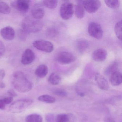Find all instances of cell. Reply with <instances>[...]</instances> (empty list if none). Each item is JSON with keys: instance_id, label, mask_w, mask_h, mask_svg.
Returning <instances> with one entry per match:
<instances>
[{"instance_id": "cell-28", "label": "cell", "mask_w": 122, "mask_h": 122, "mask_svg": "<svg viewBox=\"0 0 122 122\" xmlns=\"http://www.w3.org/2000/svg\"><path fill=\"white\" fill-rule=\"evenodd\" d=\"M47 35L50 38H53L56 36L57 32L54 28H51L48 29L47 31Z\"/></svg>"}, {"instance_id": "cell-31", "label": "cell", "mask_w": 122, "mask_h": 122, "mask_svg": "<svg viewBox=\"0 0 122 122\" xmlns=\"http://www.w3.org/2000/svg\"><path fill=\"white\" fill-rule=\"evenodd\" d=\"M46 120L47 122H55V119L53 114L49 113L46 116Z\"/></svg>"}, {"instance_id": "cell-2", "label": "cell", "mask_w": 122, "mask_h": 122, "mask_svg": "<svg viewBox=\"0 0 122 122\" xmlns=\"http://www.w3.org/2000/svg\"><path fill=\"white\" fill-rule=\"evenodd\" d=\"M43 27L42 22L33 17H26L22 23L23 30L25 33L38 32L42 29Z\"/></svg>"}, {"instance_id": "cell-32", "label": "cell", "mask_w": 122, "mask_h": 122, "mask_svg": "<svg viewBox=\"0 0 122 122\" xmlns=\"http://www.w3.org/2000/svg\"><path fill=\"white\" fill-rule=\"evenodd\" d=\"M8 94L10 95V96H11V97H13L17 96V94L15 92V91L13 89H11L8 90Z\"/></svg>"}, {"instance_id": "cell-27", "label": "cell", "mask_w": 122, "mask_h": 122, "mask_svg": "<svg viewBox=\"0 0 122 122\" xmlns=\"http://www.w3.org/2000/svg\"><path fill=\"white\" fill-rule=\"evenodd\" d=\"M105 2L107 7L113 9H117L120 5V2L118 0H106Z\"/></svg>"}, {"instance_id": "cell-21", "label": "cell", "mask_w": 122, "mask_h": 122, "mask_svg": "<svg viewBox=\"0 0 122 122\" xmlns=\"http://www.w3.org/2000/svg\"><path fill=\"white\" fill-rule=\"evenodd\" d=\"M118 64L117 61H115L111 63L105 70V74L107 76H110L114 72L117 71Z\"/></svg>"}, {"instance_id": "cell-19", "label": "cell", "mask_w": 122, "mask_h": 122, "mask_svg": "<svg viewBox=\"0 0 122 122\" xmlns=\"http://www.w3.org/2000/svg\"><path fill=\"white\" fill-rule=\"evenodd\" d=\"M48 72V68L45 65H41L38 66L35 71L36 75L40 78L46 77Z\"/></svg>"}, {"instance_id": "cell-16", "label": "cell", "mask_w": 122, "mask_h": 122, "mask_svg": "<svg viewBox=\"0 0 122 122\" xmlns=\"http://www.w3.org/2000/svg\"><path fill=\"white\" fill-rule=\"evenodd\" d=\"M110 82L113 86H118L122 83V75L119 71L114 72L110 76Z\"/></svg>"}, {"instance_id": "cell-10", "label": "cell", "mask_w": 122, "mask_h": 122, "mask_svg": "<svg viewBox=\"0 0 122 122\" xmlns=\"http://www.w3.org/2000/svg\"><path fill=\"white\" fill-rule=\"evenodd\" d=\"M0 34L2 37L5 40L10 41L15 38V32L12 27L7 26L1 29Z\"/></svg>"}, {"instance_id": "cell-36", "label": "cell", "mask_w": 122, "mask_h": 122, "mask_svg": "<svg viewBox=\"0 0 122 122\" xmlns=\"http://www.w3.org/2000/svg\"><path fill=\"white\" fill-rule=\"evenodd\" d=\"M5 84L3 82H0V88H3L5 87Z\"/></svg>"}, {"instance_id": "cell-3", "label": "cell", "mask_w": 122, "mask_h": 122, "mask_svg": "<svg viewBox=\"0 0 122 122\" xmlns=\"http://www.w3.org/2000/svg\"><path fill=\"white\" fill-rule=\"evenodd\" d=\"M33 102L32 99L23 98L19 99L13 102L10 106L9 111L12 113L21 112Z\"/></svg>"}, {"instance_id": "cell-29", "label": "cell", "mask_w": 122, "mask_h": 122, "mask_svg": "<svg viewBox=\"0 0 122 122\" xmlns=\"http://www.w3.org/2000/svg\"><path fill=\"white\" fill-rule=\"evenodd\" d=\"M13 100V97L10 96V97H6L0 100V101H2L4 104L6 105L8 104H10L12 102Z\"/></svg>"}, {"instance_id": "cell-15", "label": "cell", "mask_w": 122, "mask_h": 122, "mask_svg": "<svg viewBox=\"0 0 122 122\" xmlns=\"http://www.w3.org/2000/svg\"><path fill=\"white\" fill-rule=\"evenodd\" d=\"M75 117L71 113L58 114L55 118V122H75Z\"/></svg>"}, {"instance_id": "cell-26", "label": "cell", "mask_w": 122, "mask_h": 122, "mask_svg": "<svg viewBox=\"0 0 122 122\" xmlns=\"http://www.w3.org/2000/svg\"><path fill=\"white\" fill-rule=\"evenodd\" d=\"M122 22L121 20L118 22L115 27V32L117 38L120 40L122 39Z\"/></svg>"}, {"instance_id": "cell-30", "label": "cell", "mask_w": 122, "mask_h": 122, "mask_svg": "<svg viewBox=\"0 0 122 122\" xmlns=\"http://www.w3.org/2000/svg\"><path fill=\"white\" fill-rule=\"evenodd\" d=\"M5 46L2 41H0V58H1L5 52Z\"/></svg>"}, {"instance_id": "cell-20", "label": "cell", "mask_w": 122, "mask_h": 122, "mask_svg": "<svg viewBox=\"0 0 122 122\" xmlns=\"http://www.w3.org/2000/svg\"><path fill=\"white\" fill-rule=\"evenodd\" d=\"M48 81L51 84L53 85H58L61 82V77L57 72H54L50 75Z\"/></svg>"}, {"instance_id": "cell-33", "label": "cell", "mask_w": 122, "mask_h": 122, "mask_svg": "<svg viewBox=\"0 0 122 122\" xmlns=\"http://www.w3.org/2000/svg\"><path fill=\"white\" fill-rule=\"evenodd\" d=\"M5 73L3 70H0V80H2L5 76Z\"/></svg>"}, {"instance_id": "cell-6", "label": "cell", "mask_w": 122, "mask_h": 122, "mask_svg": "<svg viewBox=\"0 0 122 122\" xmlns=\"http://www.w3.org/2000/svg\"><path fill=\"white\" fill-rule=\"evenodd\" d=\"M33 46L39 50L46 53H51L54 50V46L52 43L44 40H38L33 42Z\"/></svg>"}, {"instance_id": "cell-23", "label": "cell", "mask_w": 122, "mask_h": 122, "mask_svg": "<svg viewBox=\"0 0 122 122\" xmlns=\"http://www.w3.org/2000/svg\"><path fill=\"white\" fill-rule=\"evenodd\" d=\"M39 101L47 103H53L55 102L56 99L54 97L48 95H43L38 97Z\"/></svg>"}, {"instance_id": "cell-7", "label": "cell", "mask_w": 122, "mask_h": 122, "mask_svg": "<svg viewBox=\"0 0 122 122\" xmlns=\"http://www.w3.org/2000/svg\"><path fill=\"white\" fill-rule=\"evenodd\" d=\"M84 9L87 12L93 13L97 12L101 6V2L97 0H87L82 1Z\"/></svg>"}, {"instance_id": "cell-9", "label": "cell", "mask_w": 122, "mask_h": 122, "mask_svg": "<svg viewBox=\"0 0 122 122\" xmlns=\"http://www.w3.org/2000/svg\"><path fill=\"white\" fill-rule=\"evenodd\" d=\"M30 1L28 0H18L13 2L11 5L13 7L23 13L26 12L30 8Z\"/></svg>"}, {"instance_id": "cell-4", "label": "cell", "mask_w": 122, "mask_h": 122, "mask_svg": "<svg viewBox=\"0 0 122 122\" xmlns=\"http://www.w3.org/2000/svg\"><path fill=\"white\" fill-rule=\"evenodd\" d=\"M74 13L73 5L71 3H64L61 5L60 9L61 17L65 20L70 19Z\"/></svg>"}, {"instance_id": "cell-14", "label": "cell", "mask_w": 122, "mask_h": 122, "mask_svg": "<svg viewBox=\"0 0 122 122\" xmlns=\"http://www.w3.org/2000/svg\"><path fill=\"white\" fill-rule=\"evenodd\" d=\"M95 79L98 87L101 90H106L109 88V85L107 80L101 74L97 73Z\"/></svg>"}, {"instance_id": "cell-17", "label": "cell", "mask_w": 122, "mask_h": 122, "mask_svg": "<svg viewBox=\"0 0 122 122\" xmlns=\"http://www.w3.org/2000/svg\"><path fill=\"white\" fill-rule=\"evenodd\" d=\"M76 47L79 52L83 53L88 49L89 43L86 40H79L76 42Z\"/></svg>"}, {"instance_id": "cell-13", "label": "cell", "mask_w": 122, "mask_h": 122, "mask_svg": "<svg viewBox=\"0 0 122 122\" xmlns=\"http://www.w3.org/2000/svg\"><path fill=\"white\" fill-rule=\"evenodd\" d=\"M107 56V51L103 49H98L95 50L92 54V58L95 61L102 62L106 59Z\"/></svg>"}, {"instance_id": "cell-24", "label": "cell", "mask_w": 122, "mask_h": 122, "mask_svg": "<svg viewBox=\"0 0 122 122\" xmlns=\"http://www.w3.org/2000/svg\"><path fill=\"white\" fill-rule=\"evenodd\" d=\"M11 12V8L6 3L0 1V13L8 14Z\"/></svg>"}, {"instance_id": "cell-18", "label": "cell", "mask_w": 122, "mask_h": 122, "mask_svg": "<svg viewBox=\"0 0 122 122\" xmlns=\"http://www.w3.org/2000/svg\"><path fill=\"white\" fill-rule=\"evenodd\" d=\"M75 15L78 19H82L85 16V9L83 5L82 1L79 2L75 5Z\"/></svg>"}, {"instance_id": "cell-22", "label": "cell", "mask_w": 122, "mask_h": 122, "mask_svg": "<svg viewBox=\"0 0 122 122\" xmlns=\"http://www.w3.org/2000/svg\"><path fill=\"white\" fill-rule=\"evenodd\" d=\"M26 122H43L41 116L37 113H33L28 115L25 118Z\"/></svg>"}, {"instance_id": "cell-34", "label": "cell", "mask_w": 122, "mask_h": 122, "mask_svg": "<svg viewBox=\"0 0 122 122\" xmlns=\"http://www.w3.org/2000/svg\"><path fill=\"white\" fill-rule=\"evenodd\" d=\"M105 122H115V121L113 118L107 117L105 119Z\"/></svg>"}, {"instance_id": "cell-1", "label": "cell", "mask_w": 122, "mask_h": 122, "mask_svg": "<svg viewBox=\"0 0 122 122\" xmlns=\"http://www.w3.org/2000/svg\"><path fill=\"white\" fill-rule=\"evenodd\" d=\"M12 84L15 90L22 93L28 92L33 87L32 83L20 71H16L13 73Z\"/></svg>"}, {"instance_id": "cell-12", "label": "cell", "mask_w": 122, "mask_h": 122, "mask_svg": "<svg viewBox=\"0 0 122 122\" xmlns=\"http://www.w3.org/2000/svg\"><path fill=\"white\" fill-rule=\"evenodd\" d=\"M35 56L32 50L30 49L25 50L21 58V63L24 65H28L32 63L35 60Z\"/></svg>"}, {"instance_id": "cell-11", "label": "cell", "mask_w": 122, "mask_h": 122, "mask_svg": "<svg viewBox=\"0 0 122 122\" xmlns=\"http://www.w3.org/2000/svg\"><path fill=\"white\" fill-rule=\"evenodd\" d=\"M42 5L39 3H37L33 5L31 10L33 17L38 20L44 17L45 12Z\"/></svg>"}, {"instance_id": "cell-35", "label": "cell", "mask_w": 122, "mask_h": 122, "mask_svg": "<svg viewBox=\"0 0 122 122\" xmlns=\"http://www.w3.org/2000/svg\"><path fill=\"white\" fill-rule=\"evenodd\" d=\"M5 105L0 101V110H4L5 109Z\"/></svg>"}, {"instance_id": "cell-5", "label": "cell", "mask_w": 122, "mask_h": 122, "mask_svg": "<svg viewBox=\"0 0 122 122\" xmlns=\"http://www.w3.org/2000/svg\"><path fill=\"white\" fill-rule=\"evenodd\" d=\"M88 33L90 36L98 40H100L103 36V31L101 25L98 23L92 22L88 25Z\"/></svg>"}, {"instance_id": "cell-25", "label": "cell", "mask_w": 122, "mask_h": 122, "mask_svg": "<svg viewBox=\"0 0 122 122\" xmlns=\"http://www.w3.org/2000/svg\"><path fill=\"white\" fill-rule=\"evenodd\" d=\"M58 1L55 0H45L42 2V5L50 9H53L57 7Z\"/></svg>"}, {"instance_id": "cell-8", "label": "cell", "mask_w": 122, "mask_h": 122, "mask_svg": "<svg viewBox=\"0 0 122 122\" xmlns=\"http://www.w3.org/2000/svg\"><path fill=\"white\" fill-rule=\"evenodd\" d=\"M76 60L75 56L71 53L63 52L59 53L57 61L61 65H67L73 62Z\"/></svg>"}]
</instances>
